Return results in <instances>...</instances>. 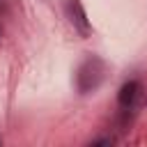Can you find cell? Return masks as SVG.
<instances>
[{
	"mask_svg": "<svg viewBox=\"0 0 147 147\" xmlns=\"http://www.w3.org/2000/svg\"><path fill=\"white\" fill-rule=\"evenodd\" d=\"M103 74H106V64L99 60V57H87L80 67H78V74H76V85H78V92L80 94H87L92 90H96L103 80Z\"/></svg>",
	"mask_w": 147,
	"mask_h": 147,
	"instance_id": "6da1fadb",
	"label": "cell"
},
{
	"mask_svg": "<svg viewBox=\"0 0 147 147\" xmlns=\"http://www.w3.org/2000/svg\"><path fill=\"white\" fill-rule=\"evenodd\" d=\"M140 92H142L140 83H138V80H129V83H124V85L119 87V92H117V103H119L122 108H133L136 101L140 99Z\"/></svg>",
	"mask_w": 147,
	"mask_h": 147,
	"instance_id": "7a4b0ae2",
	"label": "cell"
},
{
	"mask_svg": "<svg viewBox=\"0 0 147 147\" xmlns=\"http://www.w3.org/2000/svg\"><path fill=\"white\" fill-rule=\"evenodd\" d=\"M67 9H69V16H71V23H76L83 32H87L90 25H87V16H85L80 2L78 0H67Z\"/></svg>",
	"mask_w": 147,
	"mask_h": 147,
	"instance_id": "3957f363",
	"label": "cell"
},
{
	"mask_svg": "<svg viewBox=\"0 0 147 147\" xmlns=\"http://www.w3.org/2000/svg\"><path fill=\"white\" fill-rule=\"evenodd\" d=\"M92 145H113V138H99V140H92Z\"/></svg>",
	"mask_w": 147,
	"mask_h": 147,
	"instance_id": "277c9868",
	"label": "cell"
}]
</instances>
